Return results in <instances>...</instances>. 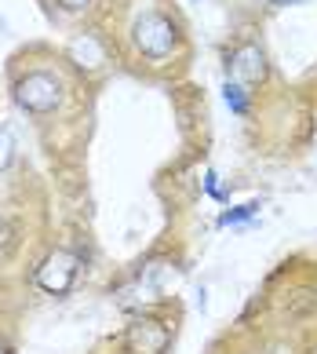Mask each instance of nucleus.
<instances>
[{"label":"nucleus","mask_w":317,"mask_h":354,"mask_svg":"<svg viewBox=\"0 0 317 354\" xmlns=\"http://www.w3.org/2000/svg\"><path fill=\"white\" fill-rule=\"evenodd\" d=\"M277 8H288V4H302V0H273Z\"/></svg>","instance_id":"423d86ee"},{"label":"nucleus","mask_w":317,"mask_h":354,"mask_svg":"<svg viewBox=\"0 0 317 354\" xmlns=\"http://www.w3.org/2000/svg\"><path fill=\"white\" fill-rule=\"evenodd\" d=\"M259 212V205L252 201V205H241V208H233V212H222L219 216V227H230V223H244V219H252Z\"/></svg>","instance_id":"20e7f679"},{"label":"nucleus","mask_w":317,"mask_h":354,"mask_svg":"<svg viewBox=\"0 0 317 354\" xmlns=\"http://www.w3.org/2000/svg\"><path fill=\"white\" fill-rule=\"evenodd\" d=\"M62 4H66V8H81L84 0H62Z\"/></svg>","instance_id":"0eeeda50"},{"label":"nucleus","mask_w":317,"mask_h":354,"mask_svg":"<svg viewBox=\"0 0 317 354\" xmlns=\"http://www.w3.org/2000/svg\"><path fill=\"white\" fill-rule=\"evenodd\" d=\"M19 102L33 113H48L59 102V81L48 73H30L26 81H19Z\"/></svg>","instance_id":"f03ea898"},{"label":"nucleus","mask_w":317,"mask_h":354,"mask_svg":"<svg viewBox=\"0 0 317 354\" xmlns=\"http://www.w3.org/2000/svg\"><path fill=\"white\" fill-rule=\"evenodd\" d=\"M135 41L150 59H164L171 51V44H175V26L164 15H142L135 26Z\"/></svg>","instance_id":"f257e3e1"},{"label":"nucleus","mask_w":317,"mask_h":354,"mask_svg":"<svg viewBox=\"0 0 317 354\" xmlns=\"http://www.w3.org/2000/svg\"><path fill=\"white\" fill-rule=\"evenodd\" d=\"M237 73H241L244 81H259V77L267 73L259 48H241V51H237Z\"/></svg>","instance_id":"7ed1b4c3"},{"label":"nucleus","mask_w":317,"mask_h":354,"mask_svg":"<svg viewBox=\"0 0 317 354\" xmlns=\"http://www.w3.org/2000/svg\"><path fill=\"white\" fill-rule=\"evenodd\" d=\"M222 99H227V106H230L233 113H244V110H248V99H244V91L237 88V84H227V88H222Z\"/></svg>","instance_id":"39448f33"}]
</instances>
